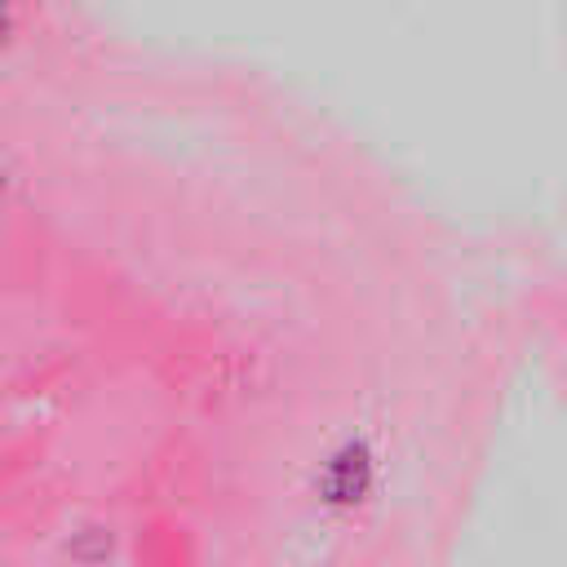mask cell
I'll return each instance as SVG.
<instances>
[{"label":"cell","mask_w":567,"mask_h":567,"mask_svg":"<svg viewBox=\"0 0 567 567\" xmlns=\"http://www.w3.org/2000/svg\"><path fill=\"white\" fill-rule=\"evenodd\" d=\"M4 186H9V173H4V164H0V195H4Z\"/></svg>","instance_id":"3"},{"label":"cell","mask_w":567,"mask_h":567,"mask_svg":"<svg viewBox=\"0 0 567 567\" xmlns=\"http://www.w3.org/2000/svg\"><path fill=\"white\" fill-rule=\"evenodd\" d=\"M13 35H18V13L9 0H0V53L13 44Z\"/></svg>","instance_id":"2"},{"label":"cell","mask_w":567,"mask_h":567,"mask_svg":"<svg viewBox=\"0 0 567 567\" xmlns=\"http://www.w3.org/2000/svg\"><path fill=\"white\" fill-rule=\"evenodd\" d=\"M372 478H377V456H372V447L368 443H359V439H350V443H341L328 461H323V470H319V496L328 501V505H359L368 492H372Z\"/></svg>","instance_id":"1"}]
</instances>
